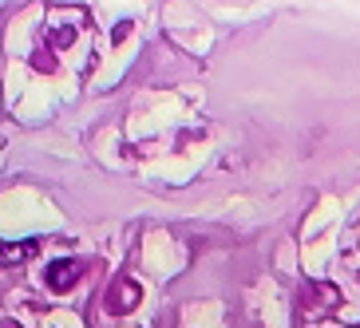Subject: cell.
Here are the masks:
<instances>
[{"mask_svg": "<svg viewBox=\"0 0 360 328\" xmlns=\"http://www.w3.org/2000/svg\"><path fill=\"white\" fill-rule=\"evenodd\" d=\"M44 52H48V48H40V52L32 55V64L44 67V72H56V60H52V55H44Z\"/></svg>", "mask_w": 360, "mask_h": 328, "instance_id": "277c9868", "label": "cell"}, {"mask_svg": "<svg viewBox=\"0 0 360 328\" xmlns=\"http://www.w3.org/2000/svg\"><path fill=\"white\" fill-rule=\"evenodd\" d=\"M32 254H36V242H0V269L24 265Z\"/></svg>", "mask_w": 360, "mask_h": 328, "instance_id": "3957f363", "label": "cell"}, {"mask_svg": "<svg viewBox=\"0 0 360 328\" xmlns=\"http://www.w3.org/2000/svg\"><path fill=\"white\" fill-rule=\"evenodd\" d=\"M139 296H143L139 281H131V277H119L115 289L107 293V308H111V313H131V308L139 305Z\"/></svg>", "mask_w": 360, "mask_h": 328, "instance_id": "7a4b0ae2", "label": "cell"}, {"mask_svg": "<svg viewBox=\"0 0 360 328\" xmlns=\"http://www.w3.org/2000/svg\"><path fill=\"white\" fill-rule=\"evenodd\" d=\"M44 281H48L52 293H68V289H75V281H79V265H75L72 257H60V261L48 265Z\"/></svg>", "mask_w": 360, "mask_h": 328, "instance_id": "6da1fadb", "label": "cell"}]
</instances>
